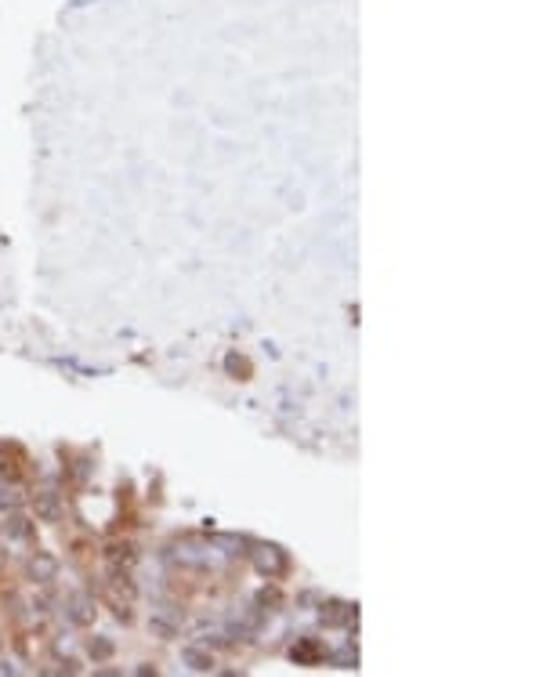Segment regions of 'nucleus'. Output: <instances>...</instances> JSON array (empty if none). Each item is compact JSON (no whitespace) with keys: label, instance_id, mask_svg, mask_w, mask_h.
Returning a JSON list of instances; mask_svg holds the SVG:
<instances>
[{"label":"nucleus","instance_id":"f257e3e1","mask_svg":"<svg viewBox=\"0 0 543 677\" xmlns=\"http://www.w3.org/2000/svg\"><path fill=\"white\" fill-rule=\"evenodd\" d=\"M253 565H258V572L268 576V579H282L286 572H290V558H286V550L275 547V543H265V547L253 550Z\"/></svg>","mask_w":543,"mask_h":677},{"label":"nucleus","instance_id":"f03ea898","mask_svg":"<svg viewBox=\"0 0 543 677\" xmlns=\"http://www.w3.org/2000/svg\"><path fill=\"white\" fill-rule=\"evenodd\" d=\"M319 620L326 627H351V623H359V608L344 605V601H326L323 612H319Z\"/></svg>","mask_w":543,"mask_h":677},{"label":"nucleus","instance_id":"7ed1b4c3","mask_svg":"<svg viewBox=\"0 0 543 677\" xmlns=\"http://www.w3.org/2000/svg\"><path fill=\"white\" fill-rule=\"evenodd\" d=\"M323 656H326V649H323V644H319L315 637H301L294 649H290V659H294L297 666H315Z\"/></svg>","mask_w":543,"mask_h":677},{"label":"nucleus","instance_id":"20e7f679","mask_svg":"<svg viewBox=\"0 0 543 677\" xmlns=\"http://www.w3.org/2000/svg\"><path fill=\"white\" fill-rule=\"evenodd\" d=\"M66 612H69V623H76V627H91L94 623V601L87 594H73L66 601Z\"/></svg>","mask_w":543,"mask_h":677},{"label":"nucleus","instance_id":"39448f33","mask_svg":"<svg viewBox=\"0 0 543 677\" xmlns=\"http://www.w3.org/2000/svg\"><path fill=\"white\" fill-rule=\"evenodd\" d=\"M33 507H37V518H40V521H58V514H62V500H58L55 489H40L37 497H33Z\"/></svg>","mask_w":543,"mask_h":677},{"label":"nucleus","instance_id":"423d86ee","mask_svg":"<svg viewBox=\"0 0 543 677\" xmlns=\"http://www.w3.org/2000/svg\"><path fill=\"white\" fill-rule=\"evenodd\" d=\"M29 576H33L37 583H51L58 576V562L51 558L47 550H37L33 558H29Z\"/></svg>","mask_w":543,"mask_h":677},{"label":"nucleus","instance_id":"0eeeda50","mask_svg":"<svg viewBox=\"0 0 543 677\" xmlns=\"http://www.w3.org/2000/svg\"><path fill=\"white\" fill-rule=\"evenodd\" d=\"M181 659H185L188 670H196V673H210V670H214V656H210V649H185Z\"/></svg>","mask_w":543,"mask_h":677},{"label":"nucleus","instance_id":"6e6552de","mask_svg":"<svg viewBox=\"0 0 543 677\" xmlns=\"http://www.w3.org/2000/svg\"><path fill=\"white\" fill-rule=\"evenodd\" d=\"M4 533L11 540H29V536H33V521H29L25 514H18V511H11L8 521H4Z\"/></svg>","mask_w":543,"mask_h":677},{"label":"nucleus","instance_id":"1a4fd4ad","mask_svg":"<svg viewBox=\"0 0 543 677\" xmlns=\"http://www.w3.org/2000/svg\"><path fill=\"white\" fill-rule=\"evenodd\" d=\"M22 507V492L15 485H0V511H18Z\"/></svg>","mask_w":543,"mask_h":677},{"label":"nucleus","instance_id":"9d476101","mask_svg":"<svg viewBox=\"0 0 543 677\" xmlns=\"http://www.w3.org/2000/svg\"><path fill=\"white\" fill-rule=\"evenodd\" d=\"M109 656H113V641H109V637H94V641H91V659H94V663H105Z\"/></svg>","mask_w":543,"mask_h":677},{"label":"nucleus","instance_id":"9b49d317","mask_svg":"<svg viewBox=\"0 0 543 677\" xmlns=\"http://www.w3.org/2000/svg\"><path fill=\"white\" fill-rule=\"evenodd\" d=\"M333 663H337L341 670H355V666H359V652H355V649H344V652L333 656Z\"/></svg>","mask_w":543,"mask_h":677},{"label":"nucleus","instance_id":"f8f14e48","mask_svg":"<svg viewBox=\"0 0 543 677\" xmlns=\"http://www.w3.org/2000/svg\"><path fill=\"white\" fill-rule=\"evenodd\" d=\"M149 627H152L156 634H164V637H174V634H178V627H174V623H167L164 615H152V623H149Z\"/></svg>","mask_w":543,"mask_h":677},{"label":"nucleus","instance_id":"ddd939ff","mask_svg":"<svg viewBox=\"0 0 543 677\" xmlns=\"http://www.w3.org/2000/svg\"><path fill=\"white\" fill-rule=\"evenodd\" d=\"M279 601H282V598H279V591H275V587H265V591L258 594V605H272V608H275Z\"/></svg>","mask_w":543,"mask_h":677},{"label":"nucleus","instance_id":"4468645a","mask_svg":"<svg viewBox=\"0 0 543 677\" xmlns=\"http://www.w3.org/2000/svg\"><path fill=\"white\" fill-rule=\"evenodd\" d=\"M229 369H232V374H246V362H239L236 355H229V362H225Z\"/></svg>","mask_w":543,"mask_h":677},{"label":"nucleus","instance_id":"2eb2a0df","mask_svg":"<svg viewBox=\"0 0 543 677\" xmlns=\"http://www.w3.org/2000/svg\"><path fill=\"white\" fill-rule=\"evenodd\" d=\"M135 673H138V677H149V673L156 677V666H152V663H138V666H135Z\"/></svg>","mask_w":543,"mask_h":677},{"label":"nucleus","instance_id":"dca6fc26","mask_svg":"<svg viewBox=\"0 0 543 677\" xmlns=\"http://www.w3.org/2000/svg\"><path fill=\"white\" fill-rule=\"evenodd\" d=\"M4 673L11 677V673H15V666H11V663H0V677H4Z\"/></svg>","mask_w":543,"mask_h":677},{"label":"nucleus","instance_id":"f3484780","mask_svg":"<svg viewBox=\"0 0 543 677\" xmlns=\"http://www.w3.org/2000/svg\"><path fill=\"white\" fill-rule=\"evenodd\" d=\"M0 649H4V637H0Z\"/></svg>","mask_w":543,"mask_h":677}]
</instances>
